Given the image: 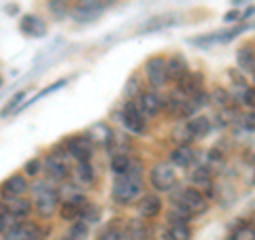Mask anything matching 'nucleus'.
<instances>
[{"instance_id": "25", "label": "nucleus", "mask_w": 255, "mask_h": 240, "mask_svg": "<svg viewBox=\"0 0 255 240\" xmlns=\"http://www.w3.org/2000/svg\"><path fill=\"white\" fill-rule=\"evenodd\" d=\"M187 123H189L191 134H194V140H202V138H206V136L211 134V130H213L211 119H209V117H204V115L191 117V119H187Z\"/></svg>"}, {"instance_id": "16", "label": "nucleus", "mask_w": 255, "mask_h": 240, "mask_svg": "<svg viewBox=\"0 0 255 240\" xmlns=\"http://www.w3.org/2000/svg\"><path fill=\"white\" fill-rule=\"evenodd\" d=\"M70 177L79 187H94L96 185V168L92 162H75Z\"/></svg>"}, {"instance_id": "43", "label": "nucleus", "mask_w": 255, "mask_h": 240, "mask_svg": "<svg viewBox=\"0 0 255 240\" xmlns=\"http://www.w3.org/2000/svg\"><path fill=\"white\" fill-rule=\"evenodd\" d=\"M241 125L247 132H255V111H247L241 115Z\"/></svg>"}, {"instance_id": "3", "label": "nucleus", "mask_w": 255, "mask_h": 240, "mask_svg": "<svg viewBox=\"0 0 255 240\" xmlns=\"http://www.w3.org/2000/svg\"><path fill=\"white\" fill-rule=\"evenodd\" d=\"M170 194V204H179L183 206L185 211H189L194 217H198V215H204L206 211L211 209V202L206 200V196L202 194L200 189L196 187H174L172 191H168Z\"/></svg>"}, {"instance_id": "42", "label": "nucleus", "mask_w": 255, "mask_h": 240, "mask_svg": "<svg viewBox=\"0 0 255 240\" xmlns=\"http://www.w3.org/2000/svg\"><path fill=\"white\" fill-rule=\"evenodd\" d=\"M23 98H26V92H17V94H15L13 96V98H11V102H9V105H6L2 111H0V117H6V115H11V113H15V111H17L19 107V102L23 100Z\"/></svg>"}, {"instance_id": "34", "label": "nucleus", "mask_w": 255, "mask_h": 240, "mask_svg": "<svg viewBox=\"0 0 255 240\" xmlns=\"http://www.w3.org/2000/svg\"><path fill=\"white\" fill-rule=\"evenodd\" d=\"M96 240H124V226L119 221H111L98 234Z\"/></svg>"}, {"instance_id": "41", "label": "nucleus", "mask_w": 255, "mask_h": 240, "mask_svg": "<svg viewBox=\"0 0 255 240\" xmlns=\"http://www.w3.org/2000/svg\"><path fill=\"white\" fill-rule=\"evenodd\" d=\"M13 223H15V219L9 215V211H6L4 202L0 200V236H4V234H6V230H9Z\"/></svg>"}, {"instance_id": "24", "label": "nucleus", "mask_w": 255, "mask_h": 240, "mask_svg": "<svg viewBox=\"0 0 255 240\" xmlns=\"http://www.w3.org/2000/svg\"><path fill=\"white\" fill-rule=\"evenodd\" d=\"M170 140L174 142V147H185V145H191V142H196V140H194V134H191V130H189L187 119H183V121H177V123L172 125V130H170Z\"/></svg>"}, {"instance_id": "20", "label": "nucleus", "mask_w": 255, "mask_h": 240, "mask_svg": "<svg viewBox=\"0 0 255 240\" xmlns=\"http://www.w3.org/2000/svg\"><path fill=\"white\" fill-rule=\"evenodd\" d=\"M168 162L177 168H189V166H194L196 164V151L191 149L189 145L185 147H174L170 153H168Z\"/></svg>"}, {"instance_id": "11", "label": "nucleus", "mask_w": 255, "mask_h": 240, "mask_svg": "<svg viewBox=\"0 0 255 240\" xmlns=\"http://www.w3.org/2000/svg\"><path fill=\"white\" fill-rule=\"evenodd\" d=\"M105 0H81L79 4L73 6V11H70V15H73V19L79 21V23H90L94 19H98L102 13H105L107 9Z\"/></svg>"}, {"instance_id": "39", "label": "nucleus", "mask_w": 255, "mask_h": 240, "mask_svg": "<svg viewBox=\"0 0 255 240\" xmlns=\"http://www.w3.org/2000/svg\"><path fill=\"white\" fill-rule=\"evenodd\" d=\"M238 102L247 109V111H255V87L245 85L241 87V94H238Z\"/></svg>"}, {"instance_id": "13", "label": "nucleus", "mask_w": 255, "mask_h": 240, "mask_svg": "<svg viewBox=\"0 0 255 240\" xmlns=\"http://www.w3.org/2000/svg\"><path fill=\"white\" fill-rule=\"evenodd\" d=\"M181 21L179 13H162V15H153L149 17L145 23L138 26V34H153V32H162L166 28H172Z\"/></svg>"}, {"instance_id": "17", "label": "nucleus", "mask_w": 255, "mask_h": 240, "mask_svg": "<svg viewBox=\"0 0 255 240\" xmlns=\"http://www.w3.org/2000/svg\"><path fill=\"white\" fill-rule=\"evenodd\" d=\"M19 30L30 38H43L47 34V23L38 15H23L19 19Z\"/></svg>"}, {"instance_id": "12", "label": "nucleus", "mask_w": 255, "mask_h": 240, "mask_svg": "<svg viewBox=\"0 0 255 240\" xmlns=\"http://www.w3.org/2000/svg\"><path fill=\"white\" fill-rule=\"evenodd\" d=\"M30 191V181L26 179L23 172H15L11 177H6L2 183H0V196L2 200L6 198H21Z\"/></svg>"}, {"instance_id": "50", "label": "nucleus", "mask_w": 255, "mask_h": 240, "mask_svg": "<svg viewBox=\"0 0 255 240\" xmlns=\"http://www.w3.org/2000/svg\"><path fill=\"white\" fill-rule=\"evenodd\" d=\"M253 183H255V172H253Z\"/></svg>"}, {"instance_id": "40", "label": "nucleus", "mask_w": 255, "mask_h": 240, "mask_svg": "<svg viewBox=\"0 0 255 240\" xmlns=\"http://www.w3.org/2000/svg\"><path fill=\"white\" fill-rule=\"evenodd\" d=\"M142 92V87H140V75H132L130 79H128V83H126V90H124V96H126V100H134L136 96Z\"/></svg>"}, {"instance_id": "27", "label": "nucleus", "mask_w": 255, "mask_h": 240, "mask_svg": "<svg viewBox=\"0 0 255 240\" xmlns=\"http://www.w3.org/2000/svg\"><path fill=\"white\" fill-rule=\"evenodd\" d=\"M87 136H90V140L94 142V145H109L111 136H113V130H111L105 121H100V123H96L87 130Z\"/></svg>"}, {"instance_id": "23", "label": "nucleus", "mask_w": 255, "mask_h": 240, "mask_svg": "<svg viewBox=\"0 0 255 240\" xmlns=\"http://www.w3.org/2000/svg\"><path fill=\"white\" fill-rule=\"evenodd\" d=\"M124 240H149V228L145 219H130L124 226Z\"/></svg>"}, {"instance_id": "18", "label": "nucleus", "mask_w": 255, "mask_h": 240, "mask_svg": "<svg viewBox=\"0 0 255 240\" xmlns=\"http://www.w3.org/2000/svg\"><path fill=\"white\" fill-rule=\"evenodd\" d=\"M2 202H4L6 211H9V215H11L15 221L28 219L30 213L34 211V209H32V202H30L26 196H21V198H6V200H2Z\"/></svg>"}, {"instance_id": "51", "label": "nucleus", "mask_w": 255, "mask_h": 240, "mask_svg": "<svg viewBox=\"0 0 255 240\" xmlns=\"http://www.w3.org/2000/svg\"><path fill=\"white\" fill-rule=\"evenodd\" d=\"M62 240H66V238H62Z\"/></svg>"}, {"instance_id": "19", "label": "nucleus", "mask_w": 255, "mask_h": 240, "mask_svg": "<svg viewBox=\"0 0 255 240\" xmlns=\"http://www.w3.org/2000/svg\"><path fill=\"white\" fill-rule=\"evenodd\" d=\"M166 64H168V79H170V83H177L179 85L183 79H185V75L189 73L187 60L183 58V55H179V53L170 55V58L166 60Z\"/></svg>"}, {"instance_id": "31", "label": "nucleus", "mask_w": 255, "mask_h": 240, "mask_svg": "<svg viewBox=\"0 0 255 240\" xmlns=\"http://www.w3.org/2000/svg\"><path fill=\"white\" fill-rule=\"evenodd\" d=\"M226 240H255V230L251 228V223L236 221Z\"/></svg>"}, {"instance_id": "14", "label": "nucleus", "mask_w": 255, "mask_h": 240, "mask_svg": "<svg viewBox=\"0 0 255 240\" xmlns=\"http://www.w3.org/2000/svg\"><path fill=\"white\" fill-rule=\"evenodd\" d=\"M187 181H189L191 187L204 191V189H209L213 183H215V174H213L204 164H196V166H189Z\"/></svg>"}, {"instance_id": "33", "label": "nucleus", "mask_w": 255, "mask_h": 240, "mask_svg": "<svg viewBox=\"0 0 255 240\" xmlns=\"http://www.w3.org/2000/svg\"><path fill=\"white\" fill-rule=\"evenodd\" d=\"M45 170V159L43 157H30L26 164H23V174H26V179H38Z\"/></svg>"}, {"instance_id": "45", "label": "nucleus", "mask_w": 255, "mask_h": 240, "mask_svg": "<svg viewBox=\"0 0 255 240\" xmlns=\"http://www.w3.org/2000/svg\"><path fill=\"white\" fill-rule=\"evenodd\" d=\"M255 13V9H253V6H249V9H247L243 15H241V19H247V17H251V15Z\"/></svg>"}, {"instance_id": "35", "label": "nucleus", "mask_w": 255, "mask_h": 240, "mask_svg": "<svg viewBox=\"0 0 255 240\" xmlns=\"http://www.w3.org/2000/svg\"><path fill=\"white\" fill-rule=\"evenodd\" d=\"M90 238V226L83 223L81 219L75 221L73 226L68 228V234H66V240H87Z\"/></svg>"}, {"instance_id": "28", "label": "nucleus", "mask_w": 255, "mask_h": 240, "mask_svg": "<svg viewBox=\"0 0 255 240\" xmlns=\"http://www.w3.org/2000/svg\"><path fill=\"white\" fill-rule=\"evenodd\" d=\"M132 164H134V159H132V155H130V153H115L113 157H111L109 168H111V172H113L115 177H119V174L130 172Z\"/></svg>"}, {"instance_id": "5", "label": "nucleus", "mask_w": 255, "mask_h": 240, "mask_svg": "<svg viewBox=\"0 0 255 240\" xmlns=\"http://www.w3.org/2000/svg\"><path fill=\"white\" fill-rule=\"evenodd\" d=\"M149 183L157 194H168V191H172L179 183L177 168H174L170 162H155L149 168Z\"/></svg>"}, {"instance_id": "7", "label": "nucleus", "mask_w": 255, "mask_h": 240, "mask_svg": "<svg viewBox=\"0 0 255 240\" xmlns=\"http://www.w3.org/2000/svg\"><path fill=\"white\" fill-rule=\"evenodd\" d=\"M145 77L151 85V90H164L166 85L170 83L168 79V64H166V58L164 55H153L145 62Z\"/></svg>"}, {"instance_id": "1", "label": "nucleus", "mask_w": 255, "mask_h": 240, "mask_svg": "<svg viewBox=\"0 0 255 240\" xmlns=\"http://www.w3.org/2000/svg\"><path fill=\"white\" fill-rule=\"evenodd\" d=\"M145 196V179L140 172V164L134 162L130 172L119 174L113 181V189H111V198L119 206H130Z\"/></svg>"}, {"instance_id": "15", "label": "nucleus", "mask_w": 255, "mask_h": 240, "mask_svg": "<svg viewBox=\"0 0 255 240\" xmlns=\"http://www.w3.org/2000/svg\"><path fill=\"white\" fill-rule=\"evenodd\" d=\"M164 211V200L159 194H145L138 200V215L140 219H155Z\"/></svg>"}, {"instance_id": "9", "label": "nucleus", "mask_w": 255, "mask_h": 240, "mask_svg": "<svg viewBox=\"0 0 255 240\" xmlns=\"http://www.w3.org/2000/svg\"><path fill=\"white\" fill-rule=\"evenodd\" d=\"M2 240H43V228H41V223H36L32 219L15 221L6 230Z\"/></svg>"}, {"instance_id": "36", "label": "nucleus", "mask_w": 255, "mask_h": 240, "mask_svg": "<svg viewBox=\"0 0 255 240\" xmlns=\"http://www.w3.org/2000/svg\"><path fill=\"white\" fill-rule=\"evenodd\" d=\"M58 215H60L62 221H68V223H75V221L81 219V211H79L75 204H70V202H60Z\"/></svg>"}, {"instance_id": "32", "label": "nucleus", "mask_w": 255, "mask_h": 240, "mask_svg": "<svg viewBox=\"0 0 255 240\" xmlns=\"http://www.w3.org/2000/svg\"><path fill=\"white\" fill-rule=\"evenodd\" d=\"M209 98L213 100V105H217L219 109H226V107H234V98H232V94H230L226 87H213V92Z\"/></svg>"}, {"instance_id": "46", "label": "nucleus", "mask_w": 255, "mask_h": 240, "mask_svg": "<svg viewBox=\"0 0 255 240\" xmlns=\"http://www.w3.org/2000/svg\"><path fill=\"white\" fill-rule=\"evenodd\" d=\"M6 13H11V15H15V13H17V6H15V4H11V6H6Z\"/></svg>"}, {"instance_id": "47", "label": "nucleus", "mask_w": 255, "mask_h": 240, "mask_svg": "<svg viewBox=\"0 0 255 240\" xmlns=\"http://www.w3.org/2000/svg\"><path fill=\"white\" fill-rule=\"evenodd\" d=\"M251 228H253V230H255V217H253V219H251Z\"/></svg>"}, {"instance_id": "26", "label": "nucleus", "mask_w": 255, "mask_h": 240, "mask_svg": "<svg viewBox=\"0 0 255 240\" xmlns=\"http://www.w3.org/2000/svg\"><path fill=\"white\" fill-rule=\"evenodd\" d=\"M236 64L243 73H255V49L253 47H241L236 51Z\"/></svg>"}, {"instance_id": "38", "label": "nucleus", "mask_w": 255, "mask_h": 240, "mask_svg": "<svg viewBox=\"0 0 255 240\" xmlns=\"http://www.w3.org/2000/svg\"><path fill=\"white\" fill-rule=\"evenodd\" d=\"M100 219H102V209H100L98 204H90L81 213V221L87 223V226H98Z\"/></svg>"}, {"instance_id": "4", "label": "nucleus", "mask_w": 255, "mask_h": 240, "mask_svg": "<svg viewBox=\"0 0 255 240\" xmlns=\"http://www.w3.org/2000/svg\"><path fill=\"white\" fill-rule=\"evenodd\" d=\"M66 157H68V151L66 147H64V142L62 145H55L49 153L45 155V179L49 181V183H64V181H68L70 179V166L66 162Z\"/></svg>"}, {"instance_id": "2", "label": "nucleus", "mask_w": 255, "mask_h": 240, "mask_svg": "<svg viewBox=\"0 0 255 240\" xmlns=\"http://www.w3.org/2000/svg\"><path fill=\"white\" fill-rule=\"evenodd\" d=\"M32 189V209L41 219H51L60 211V196L58 187H53V183L49 181H36Z\"/></svg>"}, {"instance_id": "44", "label": "nucleus", "mask_w": 255, "mask_h": 240, "mask_svg": "<svg viewBox=\"0 0 255 240\" xmlns=\"http://www.w3.org/2000/svg\"><path fill=\"white\" fill-rule=\"evenodd\" d=\"M241 15H243V11L232 9V11H228L226 15H223V19H226L228 23H234V21H238V19H241Z\"/></svg>"}, {"instance_id": "6", "label": "nucleus", "mask_w": 255, "mask_h": 240, "mask_svg": "<svg viewBox=\"0 0 255 240\" xmlns=\"http://www.w3.org/2000/svg\"><path fill=\"white\" fill-rule=\"evenodd\" d=\"M119 121H122V125L130 134L145 136L149 132L147 117L142 115V111L138 109V105L134 100H126L122 105V111H119Z\"/></svg>"}, {"instance_id": "48", "label": "nucleus", "mask_w": 255, "mask_h": 240, "mask_svg": "<svg viewBox=\"0 0 255 240\" xmlns=\"http://www.w3.org/2000/svg\"><path fill=\"white\" fill-rule=\"evenodd\" d=\"M232 2H234V4H241V2H243V0H232Z\"/></svg>"}, {"instance_id": "29", "label": "nucleus", "mask_w": 255, "mask_h": 240, "mask_svg": "<svg viewBox=\"0 0 255 240\" xmlns=\"http://www.w3.org/2000/svg\"><path fill=\"white\" fill-rule=\"evenodd\" d=\"M213 174H219L223 168H226V153H221L219 149H209V153H206L204 162H202Z\"/></svg>"}, {"instance_id": "49", "label": "nucleus", "mask_w": 255, "mask_h": 240, "mask_svg": "<svg viewBox=\"0 0 255 240\" xmlns=\"http://www.w3.org/2000/svg\"><path fill=\"white\" fill-rule=\"evenodd\" d=\"M0 87H2V77H0Z\"/></svg>"}, {"instance_id": "37", "label": "nucleus", "mask_w": 255, "mask_h": 240, "mask_svg": "<svg viewBox=\"0 0 255 240\" xmlns=\"http://www.w3.org/2000/svg\"><path fill=\"white\" fill-rule=\"evenodd\" d=\"M191 219H194V215L179 204H170V209L166 211V221H187L189 223Z\"/></svg>"}, {"instance_id": "10", "label": "nucleus", "mask_w": 255, "mask_h": 240, "mask_svg": "<svg viewBox=\"0 0 255 240\" xmlns=\"http://www.w3.org/2000/svg\"><path fill=\"white\" fill-rule=\"evenodd\" d=\"M134 102L138 105V109L142 111V115L147 119H153L159 113H164V107H166V98L159 96V92H155V90H142L136 98H134Z\"/></svg>"}, {"instance_id": "8", "label": "nucleus", "mask_w": 255, "mask_h": 240, "mask_svg": "<svg viewBox=\"0 0 255 240\" xmlns=\"http://www.w3.org/2000/svg\"><path fill=\"white\" fill-rule=\"evenodd\" d=\"M64 147H66L68 155L75 159V162H92L96 155V145L90 140L87 134H73L64 140Z\"/></svg>"}, {"instance_id": "30", "label": "nucleus", "mask_w": 255, "mask_h": 240, "mask_svg": "<svg viewBox=\"0 0 255 240\" xmlns=\"http://www.w3.org/2000/svg\"><path fill=\"white\" fill-rule=\"evenodd\" d=\"M47 11H49V15L53 19H66L70 11H73V6H70L68 0H47Z\"/></svg>"}, {"instance_id": "21", "label": "nucleus", "mask_w": 255, "mask_h": 240, "mask_svg": "<svg viewBox=\"0 0 255 240\" xmlns=\"http://www.w3.org/2000/svg\"><path fill=\"white\" fill-rule=\"evenodd\" d=\"M177 87L187 96V98H191V96H198V94L204 92V77H202V73L189 70V73L185 75V79H183Z\"/></svg>"}, {"instance_id": "22", "label": "nucleus", "mask_w": 255, "mask_h": 240, "mask_svg": "<svg viewBox=\"0 0 255 240\" xmlns=\"http://www.w3.org/2000/svg\"><path fill=\"white\" fill-rule=\"evenodd\" d=\"M164 240H191V228L187 221H166Z\"/></svg>"}]
</instances>
